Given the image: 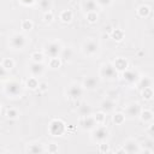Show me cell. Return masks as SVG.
Masks as SVG:
<instances>
[{
  "instance_id": "obj_19",
  "label": "cell",
  "mask_w": 154,
  "mask_h": 154,
  "mask_svg": "<svg viewBox=\"0 0 154 154\" xmlns=\"http://www.w3.org/2000/svg\"><path fill=\"white\" fill-rule=\"evenodd\" d=\"M136 85L140 88V89H143V88H147V87H152L153 85V79L150 76L148 75H144V76H140Z\"/></svg>"
},
{
  "instance_id": "obj_30",
  "label": "cell",
  "mask_w": 154,
  "mask_h": 154,
  "mask_svg": "<svg viewBox=\"0 0 154 154\" xmlns=\"http://www.w3.org/2000/svg\"><path fill=\"white\" fill-rule=\"evenodd\" d=\"M5 116H6L8 119H11V120H14V119L19 118V116H20V112H19L17 108H13V107H11V108H7V109H6V113H5Z\"/></svg>"
},
{
  "instance_id": "obj_46",
  "label": "cell",
  "mask_w": 154,
  "mask_h": 154,
  "mask_svg": "<svg viewBox=\"0 0 154 154\" xmlns=\"http://www.w3.org/2000/svg\"><path fill=\"white\" fill-rule=\"evenodd\" d=\"M1 108H2V105H1V102H0V112H1Z\"/></svg>"
},
{
  "instance_id": "obj_29",
  "label": "cell",
  "mask_w": 154,
  "mask_h": 154,
  "mask_svg": "<svg viewBox=\"0 0 154 154\" xmlns=\"http://www.w3.org/2000/svg\"><path fill=\"white\" fill-rule=\"evenodd\" d=\"M38 6L43 12L52 11L53 7V0H38Z\"/></svg>"
},
{
  "instance_id": "obj_37",
  "label": "cell",
  "mask_w": 154,
  "mask_h": 154,
  "mask_svg": "<svg viewBox=\"0 0 154 154\" xmlns=\"http://www.w3.org/2000/svg\"><path fill=\"white\" fill-rule=\"evenodd\" d=\"M45 148H46V152H48V153H51V154H54V153H58V152H59V146H58V143H55V142L48 143L47 147H45Z\"/></svg>"
},
{
  "instance_id": "obj_26",
  "label": "cell",
  "mask_w": 154,
  "mask_h": 154,
  "mask_svg": "<svg viewBox=\"0 0 154 154\" xmlns=\"http://www.w3.org/2000/svg\"><path fill=\"white\" fill-rule=\"evenodd\" d=\"M38 79H37V77H34V76H30L28 79H26V82H25V87L28 88V89H30V90H36L37 89V87H38Z\"/></svg>"
},
{
  "instance_id": "obj_12",
  "label": "cell",
  "mask_w": 154,
  "mask_h": 154,
  "mask_svg": "<svg viewBox=\"0 0 154 154\" xmlns=\"http://www.w3.org/2000/svg\"><path fill=\"white\" fill-rule=\"evenodd\" d=\"M141 105L138 102H130L126 107H125V111H124V114H125V118H129V119H136L140 117V113H141Z\"/></svg>"
},
{
  "instance_id": "obj_11",
  "label": "cell",
  "mask_w": 154,
  "mask_h": 154,
  "mask_svg": "<svg viewBox=\"0 0 154 154\" xmlns=\"http://www.w3.org/2000/svg\"><path fill=\"white\" fill-rule=\"evenodd\" d=\"M83 89L84 90H88V91H93V90H96L100 85V79L99 77L96 76H93V75H89V76H85L83 78V82L81 83Z\"/></svg>"
},
{
  "instance_id": "obj_40",
  "label": "cell",
  "mask_w": 154,
  "mask_h": 154,
  "mask_svg": "<svg viewBox=\"0 0 154 154\" xmlns=\"http://www.w3.org/2000/svg\"><path fill=\"white\" fill-rule=\"evenodd\" d=\"M99 152L100 153H109V144H107V142H101L99 143Z\"/></svg>"
},
{
  "instance_id": "obj_16",
  "label": "cell",
  "mask_w": 154,
  "mask_h": 154,
  "mask_svg": "<svg viewBox=\"0 0 154 154\" xmlns=\"http://www.w3.org/2000/svg\"><path fill=\"white\" fill-rule=\"evenodd\" d=\"M100 108L105 113H111V112H113L116 109V101L114 100H111L108 97H105L100 102Z\"/></svg>"
},
{
  "instance_id": "obj_31",
  "label": "cell",
  "mask_w": 154,
  "mask_h": 154,
  "mask_svg": "<svg viewBox=\"0 0 154 154\" xmlns=\"http://www.w3.org/2000/svg\"><path fill=\"white\" fill-rule=\"evenodd\" d=\"M45 57L46 55L43 54V52H32L30 54V60L35 61V63H43Z\"/></svg>"
},
{
  "instance_id": "obj_21",
  "label": "cell",
  "mask_w": 154,
  "mask_h": 154,
  "mask_svg": "<svg viewBox=\"0 0 154 154\" xmlns=\"http://www.w3.org/2000/svg\"><path fill=\"white\" fill-rule=\"evenodd\" d=\"M60 59L64 61H71L73 58V49L71 47H63L61 53H60Z\"/></svg>"
},
{
  "instance_id": "obj_32",
  "label": "cell",
  "mask_w": 154,
  "mask_h": 154,
  "mask_svg": "<svg viewBox=\"0 0 154 154\" xmlns=\"http://www.w3.org/2000/svg\"><path fill=\"white\" fill-rule=\"evenodd\" d=\"M125 114L123 113V112H117V113H114L113 114V118H112V120H113V123L116 124V125H122L124 122H125Z\"/></svg>"
},
{
  "instance_id": "obj_42",
  "label": "cell",
  "mask_w": 154,
  "mask_h": 154,
  "mask_svg": "<svg viewBox=\"0 0 154 154\" xmlns=\"http://www.w3.org/2000/svg\"><path fill=\"white\" fill-rule=\"evenodd\" d=\"M113 0H96V4L97 6H101V7H107L109 5H112Z\"/></svg>"
},
{
  "instance_id": "obj_38",
  "label": "cell",
  "mask_w": 154,
  "mask_h": 154,
  "mask_svg": "<svg viewBox=\"0 0 154 154\" xmlns=\"http://www.w3.org/2000/svg\"><path fill=\"white\" fill-rule=\"evenodd\" d=\"M106 97L117 101L118 97H119V91H118L117 89H109V90H107V93H106Z\"/></svg>"
},
{
  "instance_id": "obj_33",
  "label": "cell",
  "mask_w": 154,
  "mask_h": 154,
  "mask_svg": "<svg viewBox=\"0 0 154 154\" xmlns=\"http://www.w3.org/2000/svg\"><path fill=\"white\" fill-rule=\"evenodd\" d=\"M85 19H87V22H88V23L94 24V23H96V22H97V19H99V14H97V12H96V11L87 12V13H85Z\"/></svg>"
},
{
  "instance_id": "obj_14",
  "label": "cell",
  "mask_w": 154,
  "mask_h": 154,
  "mask_svg": "<svg viewBox=\"0 0 154 154\" xmlns=\"http://www.w3.org/2000/svg\"><path fill=\"white\" fill-rule=\"evenodd\" d=\"M46 152L45 144L41 142H30L25 147V153L29 154H42Z\"/></svg>"
},
{
  "instance_id": "obj_7",
  "label": "cell",
  "mask_w": 154,
  "mask_h": 154,
  "mask_svg": "<svg viewBox=\"0 0 154 154\" xmlns=\"http://www.w3.org/2000/svg\"><path fill=\"white\" fill-rule=\"evenodd\" d=\"M8 45H10V48L11 49H13V51H20V49H24L28 46V38L22 32H14V34L11 35Z\"/></svg>"
},
{
  "instance_id": "obj_13",
  "label": "cell",
  "mask_w": 154,
  "mask_h": 154,
  "mask_svg": "<svg viewBox=\"0 0 154 154\" xmlns=\"http://www.w3.org/2000/svg\"><path fill=\"white\" fill-rule=\"evenodd\" d=\"M78 125L83 131H91L97 124L94 119V116L89 114V116H85V117H79Z\"/></svg>"
},
{
  "instance_id": "obj_17",
  "label": "cell",
  "mask_w": 154,
  "mask_h": 154,
  "mask_svg": "<svg viewBox=\"0 0 154 154\" xmlns=\"http://www.w3.org/2000/svg\"><path fill=\"white\" fill-rule=\"evenodd\" d=\"M112 64H113L114 69H116L118 72H123V71H125V70L128 69V66H129L128 60H126L125 58H123V57H118V58H116L114 61H113Z\"/></svg>"
},
{
  "instance_id": "obj_4",
  "label": "cell",
  "mask_w": 154,
  "mask_h": 154,
  "mask_svg": "<svg viewBox=\"0 0 154 154\" xmlns=\"http://www.w3.org/2000/svg\"><path fill=\"white\" fill-rule=\"evenodd\" d=\"M66 132V124L60 118H54L48 124V134L53 137H60Z\"/></svg>"
},
{
  "instance_id": "obj_3",
  "label": "cell",
  "mask_w": 154,
  "mask_h": 154,
  "mask_svg": "<svg viewBox=\"0 0 154 154\" xmlns=\"http://www.w3.org/2000/svg\"><path fill=\"white\" fill-rule=\"evenodd\" d=\"M63 43L59 40H49L47 42H45L43 45V54L48 58H53V57H59L63 49Z\"/></svg>"
},
{
  "instance_id": "obj_10",
  "label": "cell",
  "mask_w": 154,
  "mask_h": 154,
  "mask_svg": "<svg viewBox=\"0 0 154 154\" xmlns=\"http://www.w3.org/2000/svg\"><path fill=\"white\" fill-rule=\"evenodd\" d=\"M119 152L128 153V154H138L140 153V143L135 138H128L124 141L123 147Z\"/></svg>"
},
{
  "instance_id": "obj_28",
  "label": "cell",
  "mask_w": 154,
  "mask_h": 154,
  "mask_svg": "<svg viewBox=\"0 0 154 154\" xmlns=\"http://www.w3.org/2000/svg\"><path fill=\"white\" fill-rule=\"evenodd\" d=\"M141 94H142L143 100H146V101H150L153 99V96H154V93H153V88L152 87H147V88L141 89Z\"/></svg>"
},
{
  "instance_id": "obj_15",
  "label": "cell",
  "mask_w": 154,
  "mask_h": 154,
  "mask_svg": "<svg viewBox=\"0 0 154 154\" xmlns=\"http://www.w3.org/2000/svg\"><path fill=\"white\" fill-rule=\"evenodd\" d=\"M45 65L43 63H35V61H31L29 64V71H30V75L34 76V77H41L43 76L45 73Z\"/></svg>"
},
{
  "instance_id": "obj_1",
  "label": "cell",
  "mask_w": 154,
  "mask_h": 154,
  "mask_svg": "<svg viewBox=\"0 0 154 154\" xmlns=\"http://www.w3.org/2000/svg\"><path fill=\"white\" fill-rule=\"evenodd\" d=\"M4 93L7 97L11 99L20 97L23 95V84L14 79L6 81V83L4 84Z\"/></svg>"
},
{
  "instance_id": "obj_39",
  "label": "cell",
  "mask_w": 154,
  "mask_h": 154,
  "mask_svg": "<svg viewBox=\"0 0 154 154\" xmlns=\"http://www.w3.org/2000/svg\"><path fill=\"white\" fill-rule=\"evenodd\" d=\"M54 19V14L52 11H47V12H43V22L46 24H51Z\"/></svg>"
},
{
  "instance_id": "obj_35",
  "label": "cell",
  "mask_w": 154,
  "mask_h": 154,
  "mask_svg": "<svg viewBox=\"0 0 154 154\" xmlns=\"http://www.w3.org/2000/svg\"><path fill=\"white\" fill-rule=\"evenodd\" d=\"M1 65L4 69H6L7 71H11L14 67V60L12 58H4L1 61Z\"/></svg>"
},
{
  "instance_id": "obj_45",
  "label": "cell",
  "mask_w": 154,
  "mask_h": 154,
  "mask_svg": "<svg viewBox=\"0 0 154 154\" xmlns=\"http://www.w3.org/2000/svg\"><path fill=\"white\" fill-rule=\"evenodd\" d=\"M18 1L24 6H30V5H32L35 2V0H18Z\"/></svg>"
},
{
  "instance_id": "obj_41",
  "label": "cell",
  "mask_w": 154,
  "mask_h": 154,
  "mask_svg": "<svg viewBox=\"0 0 154 154\" xmlns=\"http://www.w3.org/2000/svg\"><path fill=\"white\" fill-rule=\"evenodd\" d=\"M37 90L41 91V93H46V91L48 90V83H47L46 81H41V82H38Z\"/></svg>"
},
{
  "instance_id": "obj_18",
  "label": "cell",
  "mask_w": 154,
  "mask_h": 154,
  "mask_svg": "<svg viewBox=\"0 0 154 154\" xmlns=\"http://www.w3.org/2000/svg\"><path fill=\"white\" fill-rule=\"evenodd\" d=\"M81 8L87 13L90 11H96L97 10V4L96 0H82L81 2Z\"/></svg>"
},
{
  "instance_id": "obj_9",
  "label": "cell",
  "mask_w": 154,
  "mask_h": 154,
  "mask_svg": "<svg viewBox=\"0 0 154 154\" xmlns=\"http://www.w3.org/2000/svg\"><path fill=\"white\" fill-rule=\"evenodd\" d=\"M140 78V73L137 70H132V69H126L125 71L122 72V79L125 84L128 85H134L137 83Z\"/></svg>"
},
{
  "instance_id": "obj_43",
  "label": "cell",
  "mask_w": 154,
  "mask_h": 154,
  "mask_svg": "<svg viewBox=\"0 0 154 154\" xmlns=\"http://www.w3.org/2000/svg\"><path fill=\"white\" fill-rule=\"evenodd\" d=\"M8 75V71L6 70V69H4L2 67V65L0 64V79H2V78H6V76Z\"/></svg>"
},
{
  "instance_id": "obj_27",
  "label": "cell",
  "mask_w": 154,
  "mask_h": 154,
  "mask_svg": "<svg viewBox=\"0 0 154 154\" xmlns=\"http://www.w3.org/2000/svg\"><path fill=\"white\" fill-rule=\"evenodd\" d=\"M124 36H125L124 31H123L122 29H119V28H116V29H113V30L111 31V37H112L114 41H117V42L122 41V40L124 38Z\"/></svg>"
},
{
  "instance_id": "obj_2",
  "label": "cell",
  "mask_w": 154,
  "mask_h": 154,
  "mask_svg": "<svg viewBox=\"0 0 154 154\" xmlns=\"http://www.w3.org/2000/svg\"><path fill=\"white\" fill-rule=\"evenodd\" d=\"M90 132H91V135H90L91 141L97 144L101 142H107L109 138V135H111L108 128L105 124H97Z\"/></svg>"
},
{
  "instance_id": "obj_6",
  "label": "cell",
  "mask_w": 154,
  "mask_h": 154,
  "mask_svg": "<svg viewBox=\"0 0 154 154\" xmlns=\"http://www.w3.org/2000/svg\"><path fill=\"white\" fill-rule=\"evenodd\" d=\"M118 75L119 72L114 69L113 64L112 63H102L100 65V69H99V77L103 78V79H107V81H113L116 78H118Z\"/></svg>"
},
{
  "instance_id": "obj_5",
  "label": "cell",
  "mask_w": 154,
  "mask_h": 154,
  "mask_svg": "<svg viewBox=\"0 0 154 154\" xmlns=\"http://www.w3.org/2000/svg\"><path fill=\"white\" fill-rule=\"evenodd\" d=\"M81 51L85 57H94L100 51V43L95 38H87L83 41Z\"/></svg>"
},
{
  "instance_id": "obj_34",
  "label": "cell",
  "mask_w": 154,
  "mask_h": 154,
  "mask_svg": "<svg viewBox=\"0 0 154 154\" xmlns=\"http://www.w3.org/2000/svg\"><path fill=\"white\" fill-rule=\"evenodd\" d=\"M32 28H34V22L32 20H30V19H23L20 22V29L23 31H30V30H32Z\"/></svg>"
},
{
  "instance_id": "obj_22",
  "label": "cell",
  "mask_w": 154,
  "mask_h": 154,
  "mask_svg": "<svg viewBox=\"0 0 154 154\" xmlns=\"http://www.w3.org/2000/svg\"><path fill=\"white\" fill-rule=\"evenodd\" d=\"M77 112H78L79 117H85V116L93 114V108L89 103H81L77 108Z\"/></svg>"
},
{
  "instance_id": "obj_23",
  "label": "cell",
  "mask_w": 154,
  "mask_h": 154,
  "mask_svg": "<svg viewBox=\"0 0 154 154\" xmlns=\"http://www.w3.org/2000/svg\"><path fill=\"white\" fill-rule=\"evenodd\" d=\"M59 19H60L63 23H70V22L73 19V12H72L70 8L63 10V11L59 13Z\"/></svg>"
},
{
  "instance_id": "obj_8",
  "label": "cell",
  "mask_w": 154,
  "mask_h": 154,
  "mask_svg": "<svg viewBox=\"0 0 154 154\" xmlns=\"http://www.w3.org/2000/svg\"><path fill=\"white\" fill-rule=\"evenodd\" d=\"M83 93H84V89H83L82 84L78 83V82H72V83H70L69 87H67L66 90H65L66 97H67L69 100H73V101L79 100V99L82 97Z\"/></svg>"
},
{
  "instance_id": "obj_44",
  "label": "cell",
  "mask_w": 154,
  "mask_h": 154,
  "mask_svg": "<svg viewBox=\"0 0 154 154\" xmlns=\"http://www.w3.org/2000/svg\"><path fill=\"white\" fill-rule=\"evenodd\" d=\"M147 132H148L149 137H153V136H154V124H153V122H152V123H149V128H148Z\"/></svg>"
},
{
  "instance_id": "obj_20",
  "label": "cell",
  "mask_w": 154,
  "mask_h": 154,
  "mask_svg": "<svg viewBox=\"0 0 154 154\" xmlns=\"http://www.w3.org/2000/svg\"><path fill=\"white\" fill-rule=\"evenodd\" d=\"M138 118H141V120H142L144 124H147V123L149 124V123H152V122H153L154 114H153V112H152L150 109H144V108H142Z\"/></svg>"
},
{
  "instance_id": "obj_25",
  "label": "cell",
  "mask_w": 154,
  "mask_h": 154,
  "mask_svg": "<svg viewBox=\"0 0 154 154\" xmlns=\"http://www.w3.org/2000/svg\"><path fill=\"white\" fill-rule=\"evenodd\" d=\"M63 60L60 59V57H53L48 59V67H51L52 70H57L61 66Z\"/></svg>"
},
{
  "instance_id": "obj_24",
  "label": "cell",
  "mask_w": 154,
  "mask_h": 154,
  "mask_svg": "<svg viewBox=\"0 0 154 154\" xmlns=\"http://www.w3.org/2000/svg\"><path fill=\"white\" fill-rule=\"evenodd\" d=\"M150 11H152L150 10V6H148V5H140L137 7V10H136L137 16L140 18H147L150 14Z\"/></svg>"
},
{
  "instance_id": "obj_36",
  "label": "cell",
  "mask_w": 154,
  "mask_h": 154,
  "mask_svg": "<svg viewBox=\"0 0 154 154\" xmlns=\"http://www.w3.org/2000/svg\"><path fill=\"white\" fill-rule=\"evenodd\" d=\"M93 116H94V119H95L96 124H105L106 123V113L105 112L99 111V112L94 113Z\"/></svg>"
}]
</instances>
